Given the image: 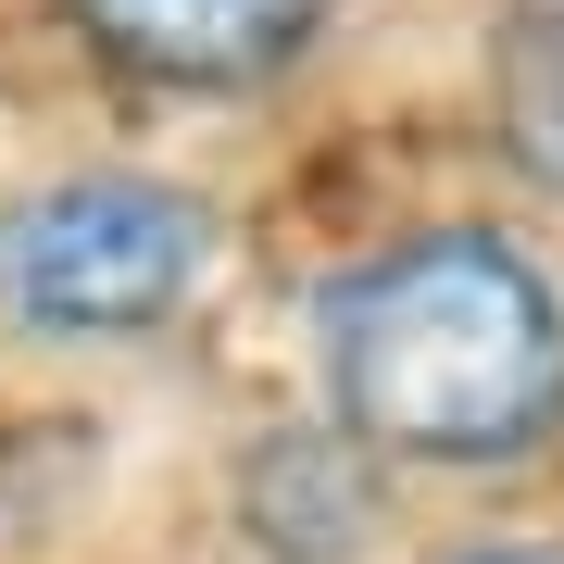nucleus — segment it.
<instances>
[{
	"label": "nucleus",
	"mask_w": 564,
	"mask_h": 564,
	"mask_svg": "<svg viewBox=\"0 0 564 564\" xmlns=\"http://www.w3.org/2000/svg\"><path fill=\"white\" fill-rule=\"evenodd\" d=\"M314 402L364 464H540L564 440V263L502 214L389 226L314 289Z\"/></svg>",
	"instance_id": "f257e3e1"
},
{
	"label": "nucleus",
	"mask_w": 564,
	"mask_h": 564,
	"mask_svg": "<svg viewBox=\"0 0 564 564\" xmlns=\"http://www.w3.org/2000/svg\"><path fill=\"white\" fill-rule=\"evenodd\" d=\"M489 139L540 202H564V0H489Z\"/></svg>",
	"instance_id": "20e7f679"
},
{
	"label": "nucleus",
	"mask_w": 564,
	"mask_h": 564,
	"mask_svg": "<svg viewBox=\"0 0 564 564\" xmlns=\"http://www.w3.org/2000/svg\"><path fill=\"white\" fill-rule=\"evenodd\" d=\"M214 276V202L151 163H76L0 202V326L39 351H139Z\"/></svg>",
	"instance_id": "f03ea898"
},
{
	"label": "nucleus",
	"mask_w": 564,
	"mask_h": 564,
	"mask_svg": "<svg viewBox=\"0 0 564 564\" xmlns=\"http://www.w3.org/2000/svg\"><path fill=\"white\" fill-rule=\"evenodd\" d=\"M452 564H564V540H464Z\"/></svg>",
	"instance_id": "39448f33"
},
{
	"label": "nucleus",
	"mask_w": 564,
	"mask_h": 564,
	"mask_svg": "<svg viewBox=\"0 0 564 564\" xmlns=\"http://www.w3.org/2000/svg\"><path fill=\"white\" fill-rule=\"evenodd\" d=\"M63 39L151 101H263L351 25V0H51Z\"/></svg>",
	"instance_id": "7ed1b4c3"
}]
</instances>
